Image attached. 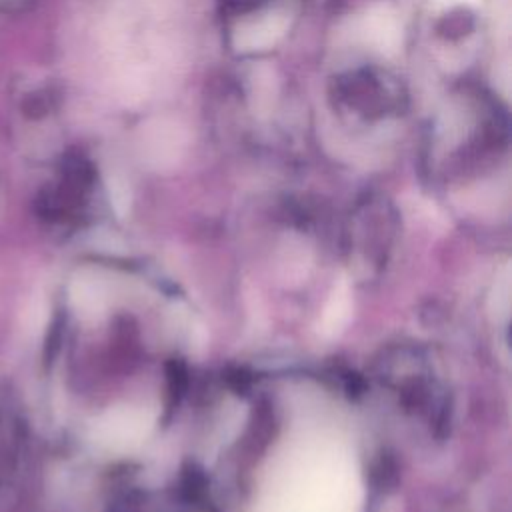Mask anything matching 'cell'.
I'll return each mask as SVG.
<instances>
[{"mask_svg":"<svg viewBox=\"0 0 512 512\" xmlns=\"http://www.w3.org/2000/svg\"><path fill=\"white\" fill-rule=\"evenodd\" d=\"M508 292H510V290H508V284H506V286H504V294H508ZM496 298H502V302L508 306V296H496Z\"/></svg>","mask_w":512,"mask_h":512,"instance_id":"cell-6","label":"cell"},{"mask_svg":"<svg viewBox=\"0 0 512 512\" xmlns=\"http://www.w3.org/2000/svg\"><path fill=\"white\" fill-rule=\"evenodd\" d=\"M150 428L146 412L134 408H116L106 412L92 426V438L106 450L132 448Z\"/></svg>","mask_w":512,"mask_h":512,"instance_id":"cell-1","label":"cell"},{"mask_svg":"<svg viewBox=\"0 0 512 512\" xmlns=\"http://www.w3.org/2000/svg\"><path fill=\"white\" fill-rule=\"evenodd\" d=\"M72 300H74V306L84 314H92L102 306V296L96 292V286L84 280L74 284Z\"/></svg>","mask_w":512,"mask_h":512,"instance_id":"cell-4","label":"cell"},{"mask_svg":"<svg viewBox=\"0 0 512 512\" xmlns=\"http://www.w3.org/2000/svg\"><path fill=\"white\" fill-rule=\"evenodd\" d=\"M346 314H348V292L346 288L342 286V290H338L332 300H330V306L326 308V314H324V330H336L342 326V322L346 320Z\"/></svg>","mask_w":512,"mask_h":512,"instance_id":"cell-5","label":"cell"},{"mask_svg":"<svg viewBox=\"0 0 512 512\" xmlns=\"http://www.w3.org/2000/svg\"><path fill=\"white\" fill-rule=\"evenodd\" d=\"M282 30H284V20L270 14L266 18L242 24L238 28L234 40H236V46H240L242 50L264 48V46L272 44L282 34Z\"/></svg>","mask_w":512,"mask_h":512,"instance_id":"cell-2","label":"cell"},{"mask_svg":"<svg viewBox=\"0 0 512 512\" xmlns=\"http://www.w3.org/2000/svg\"><path fill=\"white\" fill-rule=\"evenodd\" d=\"M444 4H458V2H474V0H442Z\"/></svg>","mask_w":512,"mask_h":512,"instance_id":"cell-7","label":"cell"},{"mask_svg":"<svg viewBox=\"0 0 512 512\" xmlns=\"http://www.w3.org/2000/svg\"><path fill=\"white\" fill-rule=\"evenodd\" d=\"M366 34L368 38L380 48L390 50L398 44V24L390 12L380 8L378 12L370 14L366 20Z\"/></svg>","mask_w":512,"mask_h":512,"instance_id":"cell-3","label":"cell"}]
</instances>
